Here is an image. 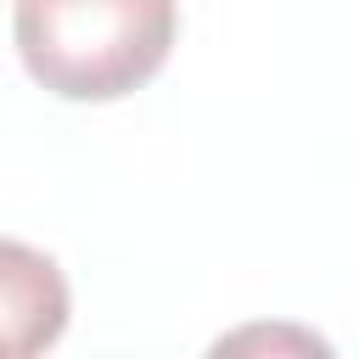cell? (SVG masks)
Returning <instances> with one entry per match:
<instances>
[{"mask_svg": "<svg viewBox=\"0 0 359 359\" xmlns=\"http://www.w3.org/2000/svg\"><path fill=\"white\" fill-rule=\"evenodd\" d=\"M174 0H17V56L62 101H118L174 50Z\"/></svg>", "mask_w": 359, "mask_h": 359, "instance_id": "6da1fadb", "label": "cell"}, {"mask_svg": "<svg viewBox=\"0 0 359 359\" xmlns=\"http://www.w3.org/2000/svg\"><path fill=\"white\" fill-rule=\"evenodd\" d=\"M67 331V275L50 252L0 236V359L45 353Z\"/></svg>", "mask_w": 359, "mask_h": 359, "instance_id": "7a4b0ae2", "label": "cell"}]
</instances>
